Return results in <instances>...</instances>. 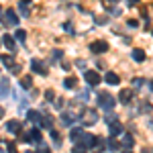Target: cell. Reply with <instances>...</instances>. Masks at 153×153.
Listing matches in <instances>:
<instances>
[{
	"label": "cell",
	"mask_w": 153,
	"mask_h": 153,
	"mask_svg": "<svg viewBox=\"0 0 153 153\" xmlns=\"http://www.w3.org/2000/svg\"><path fill=\"white\" fill-rule=\"evenodd\" d=\"M98 123V112H96L94 108H86L82 112V125H86V127H92V125H96Z\"/></svg>",
	"instance_id": "obj_1"
},
{
	"label": "cell",
	"mask_w": 153,
	"mask_h": 153,
	"mask_svg": "<svg viewBox=\"0 0 153 153\" xmlns=\"http://www.w3.org/2000/svg\"><path fill=\"white\" fill-rule=\"evenodd\" d=\"M96 100H98V106H102V108H106V110H110V108L114 106V102H117L114 96H110L108 92H100Z\"/></svg>",
	"instance_id": "obj_2"
},
{
	"label": "cell",
	"mask_w": 153,
	"mask_h": 153,
	"mask_svg": "<svg viewBox=\"0 0 153 153\" xmlns=\"http://www.w3.org/2000/svg\"><path fill=\"white\" fill-rule=\"evenodd\" d=\"M84 80L88 82V86H98V84L102 82V78H100V74L94 70H88L86 74H84Z\"/></svg>",
	"instance_id": "obj_3"
},
{
	"label": "cell",
	"mask_w": 153,
	"mask_h": 153,
	"mask_svg": "<svg viewBox=\"0 0 153 153\" xmlns=\"http://www.w3.org/2000/svg\"><path fill=\"white\" fill-rule=\"evenodd\" d=\"M31 70L37 71L39 76H47V68H45V63H43L41 59H33V61H31Z\"/></svg>",
	"instance_id": "obj_4"
},
{
	"label": "cell",
	"mask_w": 153,
	"mask_h": 153,
	"mask_svg": "<svg viewBox=\"0 0 153 153\" xmlns=\"http://www.w3.org/2000/svg\"><path fill=\"white\" fill-rule=\"evenodd\" d=\"M4 23L10 25V27H16L19 16H16V10H14V8H8V10H6V14H4Z\"/></svg>",
	"instance_id": "obj_5"
},
{
	"label": "cell",
	"mask_w": 153,
	"mask_h": 153,
	"mask_svg": "<svg viewBox=\"0 0 153 153\" xmlns=\"http://www.w3.org/2000/svg\"><path fill=\"white\" fill-rule=\"evenodd\" d=\"M90 51H92V53H106V51H108V43H106V41H94V43L90 45Z\"/></svg>",
	"instance_id": "obj_6"
},
{
	"label": "cell",
	"mask_w": 153,
	"mask_h": 153,
	"mask_svg": "<svg viewBox=\"0 0 153 153\" xmlns=\"http://www.w3.org/2000/svg\"><path fill=\"white\" fill-rule=\"evenodd\" d=\"M118 100H120L123 104H129L131 100H133V90H131V88H123L120 94H118Z\"/></svg>",
	"instance_id": "obj_7"
},
{
	"label": "cell",
	"mask_w": 153,
	"mask_h": 153,
	"mask_svg": "<svg viewBox=\"0 0 153 153\" xmlns=\"http://www.w3.org/2000/svg\"><path fill=\"white\" fill-rule=\"evenodd\" d=\"M25 141H29V143L35 141V143H39V141H41V131H39V129H31L27 135H25Z\"/></svg>",
	"instance_id": "obj_8"
},
{
	"label": "cell",
	"mask_w": 153,
	"mask_h": 153,
	"mask_svg": "<svg viewBox=\"0 0 153 153\" xmlns=\"http://www.w3.org/2000/svg\"><path fill=\"white\" fill-rule=\"evenodd\" d=\"M104 82L110 84V86H118L120 84V78H118V74H114V71H108L104 76Z\"/></svg>",
	"instance_id": "obj_9"
},
{
	"label": "cell",
	"mask_w": 153,
	"mask_h": 153,
	"mask_svg": "<svg viewBox=\"0 0 153 153\" xmlns=\"http://www.w3.org/2000/svg\"><path fill=\"white\" fill-rule=\"evenodd\" d=\"M104 145H106L104 139H100V137H94V143H92V147H90V149H92V151H96V153H102V151L106 149Z\"/></svg>",
	"instance_id": "obj_10"
},
{
	"label": "cell",
	"mask_w": 153,
	"mask_h": 153,
	"mask_svg": "<svg viewBox=\"0 0 153 153\" xmlns=\"http://www.w3.org/2000/svg\"><path fill=\"white\" fill-rule=\"evenodd\" d=\"M21 129H23V127H21V123H19V120H8V123H6V131H8V133L19 135V133H21Z\"/></svg>",
	"instance_id": "obj_11"
},
{
	"label": "cell",
	"mask_w": 153,
	"mask_h": 153,
	"mask_svg": "<svg viewBox=\"0 0 153 153\" xmlns=\"http://www.w3.org/2000/svg\"><path fill=\"white\" fill-rule=\"evenodd\" d=\"M27 118H29L31 123H37V125H39V123L43 120L41 112H37V110H29V112H27Z\"/></svg>",
	"instance_id": "obj_12"
},
{
	"label": "cell",
	"mask_w": 153,
	"mask_h": 153,
	"mask_svg": "<svg viewBox=\"0 0 153 153\" xmlns=\"http://www.w3.org/2000/svg\"><path fill=\"white\" fill-rule=\"evenodd\" d=\"M110 135H112V137H118V135H123V127H120V123H118V120L110 123Z\"/></svg>",
	"instance_id": "obj_13"
},
{
	"label": "cell",
	"mask_w": 153,
	"mask_h": 153,
	"mask_svg": "<svg viewBox=\"0 0 153 153\" xmlns=\"http://www.w3.org/2000/svg\"><path fill=\"white\" fill-rule=\"evenodd\" d=\"M2 43H4V47L10 49V51H16V45H14V39L10 35H4L2 37Z\"/></svg>",
	"instance_id": "obj_14"
},
{
	"label": "cell",
	"mask_w": 153,
	"mask_h": 153,
	"mask_svg": "<svg viewBox=\"0 0 153 153\" xmlns=\"http://www.w3.org/2000/svg\"><path fill=\"white\" fill-rule=\"evenodd\" d=\"M131 55H133V59H135L137 63L145 61V51H143V49H133V53H131Z\"/></svg>",
	"instance_id": "obj_15"
},
{
	"label": "cell",
	"mask_w": 153,
	"mask_h": 153,
	"mask_svg": "<svg viewBox=\"0 0 153 153\" xmlns=\"http://www.w3.org/2000/svg\"><path fill=\"white\" fill-rule=\"evenodd\" d=\"M0 61H2V63H4V65H6L8 70H12V68L16 65V61H14L10 55H0Z\"/></svg>",
	"instance_id": "obj_16"
},
{
	"label": "cell",
	"mask_w": 153,
	"mask_h": 153,
	"mask_svg": "<svg viewBox=\"0 0 153 153\" xmlns=\"http://www.w3.org/2000/svg\"><path fill=\"white\" fill-rule=\"evenodd\" d=\"M133 143H135L133 135H123V143H120V147H123V149H129V147H133Z\"/></svg>",
	"instance_id": "obj_17"
},
{
	"label": "cell",
	"mask_w": 153,
	"mask_h": 153,
	"mask_svg": "<svg viewBox=\"0 0 153 153\" xmlns=\"http://www.w3.org/2000/svg\"><path fill=\"white\" fill-rule=\"evenodd\" d=\"M63 86H65L68 90H74V88L78 86V80H76L74 76H70V78H65V80H63Z\"/></svg>",
	"instance_id": "obj_18"
},
{
	"label": "cell",
	"mask_w": 153,
	"mask_h": 153,
	"mask_svg": "<svg viewBox=\"0 0 153 153\" xmlns=\"http://www.w3.org/2000/svg\"><path fill=\"white\" fill-rule=\"evenodd\" d=\"M21 86H23L25 90H29V88L33 86V78H31V76H23V78H21Z\"/></svg>",
	"instance_id": "obj_19"
},
{
	"label": "cell",
	"mask_w": 153,
	"mask_h": 153,
	"mask_svg": "<svg viewBox=\"0 0 153 153\" xmlns=\"http://www.w3.org/2000/svg\"><path fill=\"white\" fill-rule=\"evenodd\" d=\"M71 153H88V147L82 145V143H76V145H74V149H71Z\"/></svg>",
	"instance_id": "obj_20"
},
{
	"label": "cell",
	"mask_w": 153,
	"mask_h": 153,
	"mask_svg": "<svg viewBox=\"0 0 153 153\" xmlns=\"http://www.w3.org/2000/svg\"><path fill=\"white\" fill-rule=\"evenodd\" d=\"M82 135H84V131H82V129H71V133H70L71 141H78V139H80Z\"/></svg>",
	"instance_id": "obj_21"
},
{
	"label": "cell",
	"mask_w": 153,
	"mask_h": 153,
	"mask_svg": "<svg viewBox=\"0 0 153 153\" xmlns=\"http://www.w3.org/2000/svg\"><path fill=\"white\" fill-rule=\"evenodd\" d=\"M8 92V80H2V86H0V96H4Z\"/></svg>",
	"instance_id": "obj_22"
},
{
	"label": "cell",
	"mask_w": 153,
	"mask_h": 153,
	"mask_svg": "<svg viewBox=\"0 0 153 153\" xmlns=\"http://www.w3.org/2000/svg\"><path fill=\"white\" fill-rule=\"evenodd\" d=\"M149 110H151V104H149V102H143L141 104V114H147Z\"/></svg>",
	"instance_id": "obj_23"
},
{
	"label": "cell",
	"mask_w": 153,
	"mask_h": 153,
	"mask_svg": "<svg viewBox=\"0 0 153 153\" xmlns=\"http://www.w3.org/2000/svg\"><path fill=\"white\" fill-rule=\"evenodd\" d=\"M41 125H45V127H51V125H53V118H51V117H43Z\"/></svg>",
	"instance_id": "obj_24"
},
{
	"label": "cell",
	"mask_w": 153,
	"mask_h": 153,
	"mask_svg": "<svg viewBox=\"0 0 153 153\" xmlns=\"http://www.w3.org/2000/svg\"><path fill=\"white\" fill-rule=\"evenodd\" d=\"M16 37H19L21 41H25V39H27V31H23V29H19V31H16Z\"/></svg>",
	"instance_id": "obj_25"
},
{
	"label": "cell",
	"mask_w": 153,
	"mask_h": 153,
	"mask_svg": "<svg viewBox=\"0 0 153 153\" xmlns=\"http://www.w3.org/2000/svg\"><path fill=\"white\" fill-rule=\"evenodd\" d=\"M49 133H51V137H53V139H55V143H57V145H59V141H61V139H59L57 131H55V129H51V131H49Z\"/></svg>",
	"instance_id": "obj_26"
},
{
	"label": "cell",
	"mask_w": 153,
	"mask_h": 153,
	"mask_svg": "<svg viewBox=\"0 0 153 153\" xmlns=\"http://www.w3.org/2000/svg\"><path fill=\"white\" fill-rule=\"evenodd\" d=\"M45 98H47V100H55V92H53V90H47V92H45Z\"/></svg>",
	"instance_id": "obj_27"
},
{
	"label": "cell",
	"mask_w": 153,
	"mask_h": 153,
	"mask_svg": "<svg viewBox=\"0 0 153 153\" xmlns=\"http://www.w3.org/2000/svg\"><path fill=\"white\" fill-rule=\"evenodd\" d=\"M96 23H98V25H106V23H108V19H106V16H96Z\"/></svg>",
	"instance_id": "obj_28"
},
{
	"label": "cell",
	"mask_w": 153,
	"mask_h": 153,
	"mask_svg": "<svg viewBox=\"0 0 153 153\" xmlns=\"http://www.w3.org/2000/svg\"><path fill=\"white\" fill-rule=\"evenodd\" d=\"M133 86H135V88H141V86H143V80H141V78H135V80H133Z\"/></svg>",
	"instance_id": "obj_29"
},
{
	"label": "cell",
	"mask_w": 153,
	"mask_h": 153,
	"mask_svg": "<svg viewBox=\"0 0 153 153\" xmlns=\"http://www.w3.org/2000/svg\"><path fill=\"white\" fill-rule=\"evenodd\" d=\"M25 4H27V2H23V4H21V6H19V8H21V12H23L25 16H29V8H27V6H25Z\"/></svg>",
	"instance_id": "obj_30"
},
{
	"label": "cell",
	"mask_w": 153,
	"mask_h": 153,
	"mask_svg": "<svg viewBox=\"0 0 153 153\" xmlns=\"http://www.w3.org/2000/svg\"><path fill=\"white\" fill-rule=\"evenodd\" d=\"M37 153H51V149H49L47 145H41V147H39V151Z\"/></svg>",
	"instance_id": "obj_31"
},
{
	"label": "cell",
	"mask_w": 153,
	"mask_h": 153,
	"mask_svg": "<svg viewBox=\"0 0 153 153\" xmlns=\"http://www.w3.org/2000/svg\"><path fill=\"white\" fill-rule=\"evenodd\" d=\"M6 147H8V153H16V145L14 143H8Z\"/></svg>",
	"instance_id": "obj_32"
},
{
	"label": "cell",
	"mask_w": 153,
	"mask_h": 153,
	"mask_svg": "<svg viewBox=\"0 0 153 153\" xmlns=\"http://www.w3.org/2000/svg\"><path fill=\"white\" fill-rule=\"evenodd\" d=\"M106 120H108V123H114V120H117V114H112V112H108V117H106Z\"/></svg>",
	"instance_id": "obj_33"
},
{
	"label": "cell",
	"mask_w": 153,
	"mask_h": 153,
	"mask_svg": "<svg viewBox=\"0 0 153 153\" xmlns=\"http://www.w3.org/2000/svg\"><path fill=\"white\" fill-rule=\"evenodd\" d=\"M10 74H21V65L16 63V65H14V68H12V70H10Z\"/></svg>",
	"instance_id": "obj_34"
},
{
	"label": "cell",
	"mask_w": 153,
	"mask_h": 153,
	"mask_svg": "<svg viewBox=\"0 0 153 153\" xmlns=\"http://www.w3.org/2000/svg\"><path fill=\"white\" fill-rule=\"evenodd\" d=\"M55 106H57V108H63V100L57 98V100H55Z\"/></svg>",
	"instance_id": "obj_35"
},
{
	"label": "cell",
	"mask_w": 153,
	"mask_h": 153,
	"mask_svg": "<svg viewBox=\"0 0 153 153\" xmlns=\"http://www.w3.org/2000/svg\"><path fill=\"white\" fill-rule=\"evenodd\" d=\"M127 25H129V27H137V25H139V23H137L135 19H129V23H127Z\"/></svg>",
	"instance_id": "obj_36"
},
{
	"label": "cell",
	"mask_w": 153,
	"mask_h": 153,
	"mask_svg": "<svg viewBox=\"0 0 153 153\" xmlns=\"http://www.w3.org/2000/svg\"><path fill=\"white\" fill-rule=\"evenodd\" d=\"M61 68H63V70H65V71H70V68H71V65H70V63H68V61H63V63H61Z\"/></svg>",
	"instance_id": "obj_37"
},
{
	"label": "cell",
	"mask_w": 153,
	"mask_h": 153,
	"mask_svg": "<svg viewBox=\"0 0 153 153\" xmlns=\"http://www.w3.org/2000/svg\"><path fill=\"white\" fill-rule=\"evenodd\" d=\"M78 68H80V70H84V68H86V61H84V59H80V61H78Z\"/></svg>",
	"instance_id": "obj_38"
},
{
	"label": "cell",
	"mask_w": 153,
	"mask_h": 153,
	"mask_svg": "<svg viewBox=\"0 0 153 153\" xmlns=\"http://www.w3.org/2000/svg\"><path fill=\"white\" fill-rule=\"evenodd\" d=\"M114 2H118V0H104V4H114Z\"/></svg>",
	"instance_id": "obj_39"
},
{
	"label": "cell",
	"mask_w": 153,
	"mask_h": 153,
	"mask_svg": "<svg viewBox=\"0 0 153 153\" xmlns=\"http://www.w3.org/2000/svg\"><path fill=\"white\" fill-rule=\"evenodd\" d=\"M141 153H153V151H151V149H147V147H145V149H143Z\"/></svg>",
	"instance_id": "obj_40"
},
{
	"label": "cell",
	"mask_w": 153,
	"mask_h": 153,
	"mask_svg": "<svg viewBox=\"0 0 153 153\" xmlns=\"http://www.w3.org/2000/svg\"><path fill=\"white\" fill-rule=\"evenodd\" d=\"M4 117V108H2V106H0V118Z\"/></svg>",
	"instance_id": "obj_41"
},
{
	"label": "cell",
	"mask_w": 153,
	"mask_h": 153,
	"mask_svg": "<svg viewBox=\"0 0 153 153\" xmlns=\"http://www.w3.org/2000/svg\"><path fill=\"white\" fill-rule=\"evenodd\" d=\"M123 153H133V151H129V149H123Z\"/></svg>",
	"instance_id": "obj_42"
},
{
	"label": "cell",
	"mask_w": 153,
	"mask_h": 153,
	"mask_svg": "<svg viewBox=\"0 0 153 153\" xmlns=\"http://www.w3.org/2000/svg\"><path fill=\"white\" fill-rule=\"evenodd\" d=\"M23 2H31V0H23Z\"/></svg>",
	"instance_id": "obj_43"
},
{
	"label": "cell",
	"mask_w": 153,
	"mask_h": 153,
	"mask_svg": "<svg viewBox=\"0 0 153 153\" xmlns=\"http://www.w3.org/2000/svg\"><path fill=\"white\" fill-rule=\"evenodd\" d=\"M151 88H153V82H151Z\"/></svg>",
	"instance_id": "obj_44"
}]
</instances>
